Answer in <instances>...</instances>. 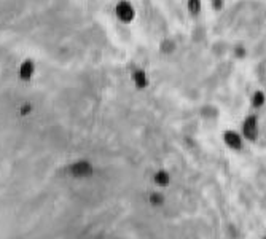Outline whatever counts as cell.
Here are the masks:
<instances>
[{"instance_id": "obj_2", "label": "cell", "mask_w": 266, "mask_h": 239, "mask_svg": "<svg viewBox=\"0 0 266 239\" xmlns=\"http://www.w3.org/2000/svg\"><path fill=\"white\" fill-rule=\"evenodd\" d=\"M69 172L72 174L74 177L83 179V177L93 176L94 169H93V166H91L89 161H77V163H74V164L69 167Z\"/></svg>"}, {"instance_id": "obj_13", "label": "cell", "mask_w": 266, "mask_h": 239, "mask_svg": "<svg viewBox=\"0 0 266 239\" xmlns=\"http://www.w3.org/2000/svg\"><path fill=\"white\" fill-rule=\"evenodd\" d=\"M30 112V105L27 104V105H24V108H21V113H23V115H26V113H29Z\"/></svg>"}, {"instance_id": "obj_9", "label": "cell", "mask_w": 266, "mask_h": 239, "mask_svg": "<svg viewBox=\"0 0 266 239\" xmlns=\"http://www.w3.org/2000/svg\"><path fill=\"white\" fill-rule=\"evenodd\" d=\"M187 8L193 16H198L201 13V0H188Z\"/></svg>"}, {"instance_id": "obj_10", "label": "cell", "mask_w": 266, "mask_h": 239, "mask_svg": "<svg viewBox=\"0 0 266 239\" xmlns=\"http://www.w3.org/2000/svg\"><path fill=\"white\" fill-rule=\"evenodd\" d=\"M150 203L155 204V206H160V204L164 203V196H163V194H160V193H153L150 196Z\"/></svg>"}, {"instance_id": "obj_7", "label": "cell", "mask_w": 266, "mask_h": 239, "mask_svg": "<svg viewBox=\"0 0 266 239\" xmlns=\"http://www.w3.org/2000/svg\"><path fill=\"white\" fill-rule=\"evenodd\" d=\"M153 180L158 187H167L169 185V182H171V176L166 171H158L155 174Z\"/></svg>"}, {"instance_id": "obj_8", "label": "cell", "mask_w": 266, "mask_h": 239, "mask_svg": "<svg viewBox=\"0 0 266 239\" xmlns=\"http://www.w3.org/2000/svg\"><path fill=\"white\" fill-rule=\"evenodd\" d=\"M266 102V96L263 91H255V93L252 94V99H251V104L253 108H262L265 105Z\"/></svg>"}, {"instance_id": "obj_4", "label": "cell", "mask_w": 266, "mask_h": 239, "mask_svg": "<svg viewBox=\"0 0 266 239\" xmlns=\"http://www.w3.org/2000/svg\"><path fill=\"white\" fill-rule=\"evenodd\" d=\"M223 140L226 147H230L231 150H241L242 149V135L236 131H225Z\"/></svg>"}, {"instance_id": "obj_6", "label": "cell", "mask_w": 266, "mask_h": 239, "mask_svg": "<svg viewBox=\"0 0 266 239\" xmlns=\"http://www.w3.org/2000/svg\"><path fill=\"white\" fill-rule=\"evenodd\" d=\"M32 75H34V62H32L30 59H26L19 67V77L21 80L29 81L32 78Z\"/></svg>"}, {"instance_id": "obj_11", "label": "cell", "mask_w": 266, "mask_h": 239, "mask_svg": "<svg viewBox=\"0 0 266 239\" xmlns=\"http://www.w3.org/2000/svg\"><path fill=\"white\" fill-rule=\"evenodd\" d=\"M174 48H176V45H174L172 42L169 40H164V42H161V50L164 51V53H171Z\"/></svg>"}, {"instance_id": "obj_12", "label": "cell", "mask_w": 266, "mask_h": 239, "mask_svg": "<svg viewBox=\"0 0 266 239\" xmlns=\"http://www.w3.org/2000/svg\"><path fill=\"white\" fill-rule=\"evenodd\" d=\"M223 5H225V0H212V8L217 10V12L223 8Z\"/></svg>"}, {"instance_id": "obj_1", "label": "cell", "mask_w": 266, "mask_h": 239, "mask_svg": "<svg viewBox=\"0 0 266 239\" xmlns=\"http://www.w3.org/2000/svg\"><path fill=\"white\" fill-rule=\"evenodd\" d=\"M115 16L118 18V21H121L124 24H129V23H133L135 18V10L131 5V2L121 0V2H118L115 7Z\"/></svg>"}, {"instance_id": "obj_3", "label": "cell", "mask_w": 266, "mask_h": 239, "mask_svg": "<svg viewBox=\"0 0 266 239\" xmlns=\"http://www.w3.org/2000/svg\"><path fill=\"white\" fill-rule=\"evenodd\" d=\"M242 135L247 140H255L258 137V121L257 117H247L242 123Z\"/></svg>"}, {"instance_id": "obj_5", "label": "cell", "mask_w": 266, "mask_h": 239, "mask_svg": "<svg viewBox=\"0 0 266 239\" xmlns=\"http://www.w3.org/2000/svg\"><path fill=\"white\" fill-rule=\"evenodd\" d=\"M133 83L137 90H145L148 86V75L144 69H135L133 72Z\"/></svg>"}]
</instances>
